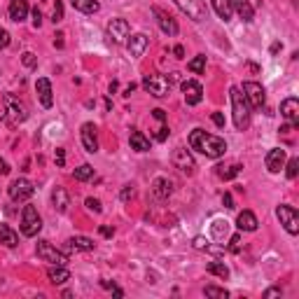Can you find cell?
Here are the masks:
<instances>
[{
  "instance_id": "1",
  "label": "cell",
  "mask_w": 299,
  "mask_h": 299,
  "mask_svg": "<svg viewBox=\"0 0 299 299\" xmlns=\"http://www.w3.org/2000/svg\"><path fill=\"white\" fill-rule=\"evenodd\" d=\"M189 147H192V150H199L201 155H206L208 159H220V157L227 152L224 138L213 136V133H206L204 129H194L189 133Z\"/></svg>"
},
{
  "instance_id": "2",
  "label": "cell",
  "mask_w": 299,
  "mask_h": 299,
  "mask_svg": "<svg viewBox=\"0 0 299 299\" xmlns=\"http://www.w3.org/2000/svg\"><path fill=\"white\" fill-rule=\"evenodd\" d=\"M229 98H232V115H234V126L238 131H246L250 126V103L243 96V91L238 87L229 89Z\"/></svg>"
},
{
  "instance_id": "3",
  "label": "cell",
  "mask_w": 299,
  "mask_h": 299,
  "mask_svg": "<svg viewBox=\"0 0 299 299\" xmlns=\"http://www.w3.org/2000/svg\"><path fill=\"white\" fill-rule=\"evenodd\" d=\"M2 103H5V119H7L10 126H16V124H21V122L28 119V108L21 103L16 96L5 94V96H2Z\"/></svg>"
},
{
  "instance_id": "4",
  "label": "cell",
  "mask_w": 299,
  "mask_h": 299,
  "mask_svg": "<svg viewBox=\"0 0 299 299\" xmlns=\"http://www.w3.org/2000/svg\"><path fill=\"white\" fill-rule=\"evenodd\" d=\"M143 89L147 94H152L155 98H164L171 94V79L166 75H159V73H152V75H145L143 78Z\"/></svg>"
},
{
  "instance_id": "5",
  "label": "cell",
  "mask_w": 299,
  "mask_h": 299,
  "mask_svg": "<svg viewBox=\"0 0 299 299\" xmlns=\"http://www.w3.org/2000/svg\"><path fill=\"white\" fill-rule=\"evenodd\" d=\"M19 227H21V234L28 236V238H33V236L42 229V218L38 215L35 206H24V213H21V224H19Z\"/></svg>"
},
{
  "instance_id": "6",
  "label": "cell",
  "mask_w": 299,
  "mask_h": 299,
  "mask_svg": "<svg viewBox=\"0 0 299 299\" xmlns=\"http://www.w3.org/2000/svg\"><path fill=\"white\" fill-rule=\"evenodd\" d=\"M35 252H38V257L42 262H49V264H56V267H65L68 264V255L61 252V250H56L49 241H38Z\"/></svg>"
},
{
  "instance_id": "7",
  "label": "cell",
  "mask_w": 299,
  "mask_h": 299,
  "mask_svg": "<svg viewBox=\"0 0 299 299\" xmlns=\"http://www.w3.org/2000/svg\"><path fill=\"white\" fill-rule=\"evenodd\" d=\"M173 2H175L192 21H206V19H208V7H206L204 0H173Z\"/></svg>"
},
{
  "instance_id": "8",
  "label": "cell",
  "mask_w": 299,
  "mask_h": 299,
  "mask_svg": "<svg viewBox=\"0 0 299 299\" xmlns=\"http://www.w3.org/2000/svg\"><path fill=\"white\" fill-rule=\"evenodd\" d=\"M171 164L180 171V173H185V175H192L196 169L194 157H192V152H189L187 147H175L173 155H171Z\"/></svg>"
},
{
  "instance_id": "9",
  "label": "cell",
  "mask_w": 299,
  "mask_h": 299,
  "mask_svg": "<svg viewBox=\"0 0 299 299\" xmlns=\"http://www.w3.org/2000/svg\"><path fill=\"white\" fill-rule=\"evenodd\" d=\"M276 215H278V220H281V224L285 227L287 234H299V213L295 206H287V204H283V206H278L276 208Z\"/></svg>"
},
{
  "instance_id": "10",
  "label": "cell",
  "mask_w": 299,
  "mask_h": 299,
  "mask_svg": "<svg viewBox=\"0 0 299 299\" xmlns=\"http://www.w3.org/2000/svg\"><path fill=\"white\" fill-rule=\"evenodd\" d=\"M35 192V187H33V182L26 180V178H19V180H14L10 185V199H12L14 204H21V201H28L31 196Z\"/></svg>"
},
{
  "instance_id": "11",
  "label": "cell",
  "mask_w": 299,
  "mask_h": 299,
  "mask_svg": "<svg viewBox=\"0 0 299 299\" xmlns=\"http://www.w3.org/2000/svg\"><path fill=\"white\" fill-rule=\"evenodd\" d=\"M243 96L248 98L250 108H264L267 103V94H264V87L257 84V82H243Z\"/></svg>"
},
{
  "instance_id": "12",
  "label": "cell",
  "mask_w": 299,
  "mask_h": 299,
  "mask_svg": "<svg viewBox=\"0 0 299 299\" xmlns=\"http://www.w3.org/2000/svg\"><path fill=\"white\" fill-rule=\"evenodd\" d=\"M182 96H185V103L187 105H199L204 98V87L196 82V79H185L180 84Z\"/></svg>"
},
{
  "instance_id": "13",
  "label": "cell",
  "mask_w": 299,
  "mask_h": 299,
  "mask_svg": "<svg viewBox=\"0 0 299 299\" xmlns=\"http://www.w3.org/2000/svg\"><path fill=\"white\" fill-rule=\"evenodd\" d=\"M131 28H129V21L126 19H112L110 24H108V38L112 40L115 45H122L124 40L129 38Z\"/></svg>"
},
{
  "instance_id": "14",
  "label": "cell",
  "mask_w": 299,
  "mask_h": 299,
  "mask_svg": "<svg viewBox=\"0 0 299 299\" xmlns=\"http://www.w3.org/2000/svg\"><path fill=\"white\" fill-rule=\"evenodd\" d=\"M79 138H82V145H84V150H87L89 155H96V152H98V136H96V126H94L91 122L82 124Z\"/></svg>"
},
{
  "instance_id": "15",
  "label": "cell",
  "mask_w": 299,
  "mask_h": 299,
  "mask_svg": "<svg viewBox=\"0 0 299 299\" xmlns=\"http://www.w3.org/2000/svg\"><path fill=\"white\" fill-rule=\"evenodd\" d=\"M152 12H155V16H157V24H159V28H161L166 35H178L180 26H178V21H175L169 12H164L161 7H152Z\"/></svg>"
},
{
  "instance_id": "16",
  "label": "cell",
  "mask_w": 299,
  "mask_h": 299,
  "mask_svg": "<svg viewBox=\"0 0 299 299\" xmlns=\"http://www.w3.org/2000/svg\"><path fill=\"white\" fill-rule=\"evenodd\" d=\"M281 115H283V119H285L287 124L299 126V101L297 98H285L281 103Z\"/></svg>"
},
{
  "instance_id": "17",
  "label": "cell",
  "mask_w": 299,
  "mask_h": 299,
  "mask_svg": "<svg viewBox=\"0 0 299 299\" xmlns=\"http://www.w3.org/2000/svg\"><path fill=\"white\" fill-rule=\"evenodd\" d=\"M267 169H269V173H281V169L285 166V150L283 147H273V150H269L267 152Z\"/></svg>"
},
{
  "instance_id": "18",
  "label": "cell",
  "mask_w": 299,
  "mask_h": 299,
  "mask_svg": "<svg viewBox=\"0 0 299 299\" xmlns=\"http://www.w3.org/2000/svg\"><path fill=\"white\" fill-rule=\"evenodd\" d=\"M35 91H38V98L42 108H52L54 105V96H52V82L47 78H38L35 82Z\"/></svg>"
},
{
  "instance_id": "19",
  "label": "cell",
  "mask_w": 299,
  "mask_h": 299,
  "mask_svg": "<svg viewBox=\"0 0 299 299\" xmlns=\"http://www.w3.org/2000/svg\"><path fill=\"white\" fill-rule=\"evenodd\" d=\"M147 45H150V40H147L145 33H136V35H131V38L126 40V49H129V54L133 59L143 56L145 49H147Z\"/></svg>"
},
{
  "instance_id": "20",
  "label": "cell",
  "mask_w": 299,
  "mask_h": 299,
  "mask_svg": "<svg viewBox=\"0 0 299 299\" xmlns=\"http://www.w3.org/2000/svg\"><path fill=\"white\" fill-rule=\"evenodd\" d=\"M152 194L159 199V201H166L171 194H173V182L169 178H155L152 182Z\"/></svg>"
},
{
  "instance_id": "21",
  "label": "cell",
  "mask_w": 299,
  "mask_h": 299,
  "mask_svg": "<svg viewBox=\"0 0 299 299\" xmlns=\"http://www.w3.org/2000/svg\"><path fill=\"white\" fill-rule=\"evenodd\" d=\"M232 10H234V12L241 16V21H246V24H250V21L255 19V7H252L248 0H232Z\"/></svg>"
},
{
  "instance_id": "22",
  "label": "cell",
  "mask_w": 299,
  "mask_h": 299,
  "mask_svg": "<svg viewBox=\"0 0 299 299\" xmlns=\"http://www.w3.org/2000/svg\"><path fill=\"white\" fill-rule=\"evenodd\" d=\"M257 224H260V222H257L252 210H243V213H238V218H236V227H238L241 232H255Z\"/></svg>"
},
{
  "instance_id": "23",
  "label": "cell",
  "mask_w": 299,
  "mask_h": 299,
  "mask_svg": "<svg viewBox=\"0 0 299 299\" xmlns=\"http://www.w3.org/2000/svg\"><path fill=\"white\" fill-rule=\"evenodd\" d=\"M26 14H28L26 0H12V2H10V19H12L14 24H21V21L26 19Z\"/></svg>"
},
{
  "instance_id": "24",
  "label": "cell",
  "mask_w": 299,
  "mask_h": 299,
  "mask_svg": "<svg viewBox=\"0 0 299 299\" xmlns=\"http://www.w3.org/2000/svg\"><path fill=\"white\" fill-rule=\"evenodd\" d=\"M65 248H68V250H82V252H89V250L96 248V243H94L91 238H87V236H73V238L65 241Z\"/></svg>"
},
{
  "instance_id": "25",
  "label": "cell",
  "mask_w": 299,
  "mask_h": 299,
  "mask_svg": "<svg viewBox=\"0 0 299 299\" xmlns=\"http://www.w3.org/2000/svg\"><path fill=\"white\" fill-rule=\"evenodd\" d=\"M210 5H213L215 14L220 16L222 21H229V19H232V14H234V10H232V0H210Z\"/></svg>"
},
{
  "instance_id": "26",
  "label": "cell",
  "mask_w": 299,
  "mask_h": 299,
  "mask_svg": "<svg viewBox=\"0 0 299 299\" xmlns=\"http://www.w3.org/2000/svg\"><path fill=\"white\" fill-rule=\"evenodd\" d=\"M0 243L7 248H16L19 246V234L14 232L12 227H7V224H0Z\"/></svg>"
},
{
  "instance_id": "27",
  "label": "cell",
  "mask_w": 299,
  "mask_h": 299,
  "mask_svg": "<svg viewBox=\"0 0 299 299\" xmlns=\"http://www.w3.org/2000/svg\"><path fill=\"white\" fill-rule=\"evenodd\" d=\"M47 278L52 281L54 285H63L65 281H70V271H68L65 267H56V264H54L52 269L47 271Z\"/></svg>"
},
{
  "instance_id": "28",
  "label": "cell",
  "mask_w": 299,
  "mask_h": 299,
  "mask_svg": "<svg viewBox=\"0 0 299 299\" xmlns=\"http://www.w3.org/2000/svg\"><path fill=\"white\" fill-rule=\"evenodd\" d=\"M52 204H54V208L59 210V213H65V210H68V192H65L63 187H54Z\"/></svg>"
},
{
  "instance_id": "29",
  "label": "cell",
  "mask_w": 299,
  "mask_h": 299,
  "mask_svg": "<svg viewBox=\"0 0 299 299\" xmlns=\"http://www.w3.org/2000/svg\"><path fill=\"white\" fill-rule=\"evenodd\" d=\"M131 147L136 150V152H147L150 150V138H145V133H141V131H131Z\"/></svg>"
},
{
  "instance_id": "30",
  "label": "cell",
  "mask_w": 299,
  "mask_h": 299,
  "mask_svg": "<svg viewBox=\"0 0 299 299\" xmlns=\"http://www.w3.org/2000/svg\"><path fill=\"white\" fill-rule=\"evenodd\" d=\"M70 5L82 14H96L101 10V5H98L96 0H70Z\"/></svg>"
},
{
  "instance_id": "31",
  "label": "cell",
  "mask_w": 299,
  "mask_h": 299,
  "mask_svg": "<svg viewBox=\"0 0 299 299\" xmlns=\"http://www.w3.org/2000/svg\"><path fill=\"white\" fill-rule=\"evenodd\" d=\"M206 271L213 273V276H220L222 281L229 278V269H227L224 262H208V264H206Z\"/></svg>"
},
{
  "instance_id": "32",
  "label": "cell",
  "mask_w": 299,
  "mask_h": 299,
  "mask_svg": "<svg viewBox=\"0 0 299 299\" xmlns=\"http://www.w3.org/2000/svg\"><path fill=\"white\" fill-rule=\"evenodd\" d=\"M187 68H189L194 75H201V73L206 70V56H204V54H199L196 59H192V61L187 63Z\"/></svg>"
},
{
  "instance_id": "33",
  "label": "cell",
  "mask_w": 299,
  "mask_h": 299,
  "mask_svg": "<svg viewBox=\"0 0 299 299\" xmlns=\"http://www.w3.org/2000/svg\"><path fill=\"white\" fill-rule=\"evenodd\" d=\"M238 173H241V166H238V164H232V166H227V169H224V166L218 169V175H220L222 180H232V178H236Z\"/></svg>"
},
{
  "instance_id": "34",
  "label": "cell",
  "mask_w": 299,
  "mask_h": 299,
  "mask_svg": "<svg viewBox=\"0 0 299 299\" xmlns=\"http://www.w3.org/2000/svg\"><path fill=\"white\" fill-rule=\"evenodd\" d=\"M94 175V169H91L89 164H82L79 169H75V180H79V182H87Z\"/></svg>"
},
{
  "instance_id": "35",
  "label": "cell",
  "mask_w": 299,
  "mask_h": 299,
  "mask_svg": "<svg viewBox=\"0 0 299 299\" xmlns=\"http://www.w3.org/2000/svg\"><path fill=\"white\" fill-rule=\"evenodd\" d=\"M206 297H218V299H227L229 292L224 287H215V285H206Z\"/></svg>"
},
{
  "instance_id": "36",
  "label": "cell",
  "mask_w": 299,
  "mask_h": 299,
  "mask_svg": "<svg viewBox=\"0 0 299 299\" xmlns=\"http://www.w3.org/2000/svg\"><path fill=\"white\" fill-rule=\"evenodd\" d=\"M287 178H290V180H295V178H297V173H299V159L297 157H292V159H290V161H287Z\"/></svg>"
},
{
  "instance_id": "37",
  "label": "cell",
  "mask_w": 299,
  "mask_h": 299,
  "mask_svg": "<svg viewBox=\"0 0 299 299\" xmlns=\"http://www.w3.org/2000/svg\"><path fill=\"white\" fill-rule=\"evenodd\" d=\"M222 224H224V222H220V220L213 222V234H215V238H218V241H224V236H227V227L222 229Z\"/></svg>"
},
{
  "instance_id": "38",
  "label": "cell",
  "mask_w": 299,
  "mask_h": 299,
  "mask_svg": "<svg viewBox=\"0 0 299 299\" xmlns=\"http://www.w3.org/2000/svg\"><path fill=\"white\" fill-rule=\"evenodd\" d=\"M63 19V5H61V0H56V5H54V14H52V21L54 24H59Z\"/></svg>"
},
{
  "instance_id": "39",
  "label": "cell",
  "mask_w": 299,
  "mask_h": 299,
  "mask_svg": "<svg viewBox=\"0 0 299 299\" xmlns=\"http://www.w3.org/2000/svg\"><path fill=\"white\" fill-rule=\"evenodd\" d=\"M84 204H87V208H89V210H94V213H101V210H103V206H101V201H98V199H94V196H89V199H87Z\"/></svg>"
},
{
  "instance_id": "40",
  "label": "cell",
  "mask_w": 299,
  "mask_h": 299,
  "mask_svg": "<svg viewBox=\"0 0 299 299\" xmlns=\"http://www.w3.org/2000/svg\"><path fill=\"white\" fill-rule=\"evenodd\" d=\"M21 61H24V65H26V68H33V65H35V54L26 52L24 56H21Z\"/></svg>"
},
{
  "instance_id": "41",
  "label": "cell",
  "mask_w": 299,
  "mask_h": 299,
  "mask_svg": "<svg viewBox=\"0 0 299 299\" xmlns=\"http://www.w3.org/2000/svg\"><path fill=\"white\" fill-rule=\"evenodd\" d=\"M208 243H210V241H208V238H204V236H196V238H194V248H196V250H206V248H208Z\"/></svg>"
},
{
  "instance_id": "42",
  "label": "cell",
  "mask_w": 299,
  "mask_h": 299,
  "mask_svg": "<svg viewBox=\"0 0 299 299\" xmlns=\"http://www.w3.org/2000/svg\"><path fill=\"white\" fill-rule=\"evenodd\" d=\"M7 45H10V33L5 28H0V49H5Z\"/></svg>"
},
{
  "instance_id": "43",
  "label": "cell",
  "mask_w": 299,
  "mask_h": 299,
  "mask_svg": "<svg viewBox=\"0 0 299 299\" xmlns=\"http://www.w3.org/2000/svg\"><path fill=\"white\" fill-rule=\"evenodd\" d=\"M283 295V290L281 287H269V290H264V297L269 299V297H281Z\"/></svg>"
},
{
  "instance_id": "44",
  "label": "cell",
  "mask_w": 299,
  "mask_h": 299,
  "mask_svg": "<svg viewBox=\"0 0 299 299\" xmlns=\"http://www.w3.org/2000/svg\"><path fill=\"white\" fill-rule=\"evenodd\" d=\"M238 243H241V236L234 234L232 236V241H229V250H232V252H238Z\"/></svg>"
},
{
  "instance_id": "45",
  "label": "cell",
  "mask_w": 299,
  "mask_h": 299,
  "mask_svg": "<svg viewBox=\"0 0 299 299\" xmlns=\"http://www.w3.org/2000/svg\"><path fill=\"white\" fill-rule=\"evenodd\" d=\"M56 164H59V166H63L65 164V150L63 147H56Z\"/></svg>"
},
{
  "instance_id": "46",
  "label": "cell",
  "mask_w": 299,
  "mask_h": 299,
  "mask_svg": "<svg viewBox=\"0 0 299 299\" xmlns=\"http://www.w3.org/2000/svg\"><path fill=\"white\" fill-rule=\"evenodd\" d=\"M169 126H161V129H159V133H157V141H159V143H164V141H166V138H169Z\"/></svg>"
},
{
  "instance_id": "47",
  "label": "cell",
  "mask_w": 299,
  "mask_h": 299,
  "mask_svg": "<svg viewBox=\"0 0 299 299\" xmlns=\"http://www.w3.org/2000/svg\"><path fill=\"white\" fill-rule=\"evenodd\" d=\"M133 194H136V189H133L131 185H126V187H124V192H122V199H124V201H129V199H133Z\"/></svg>"
},
{
  "instance_id": "48",
  "label": "cell",
  "mask_w": 299,
  "mask_h": 299,
  "mask_svg": "<svg viewBox=\"0 0 299 299\" xmlns=\"http://www.w3.org/2000/svg\"><path fill=\"white\" fill-rule=\"evenodd\" d=\"M40 24H42V12L35 7V10H33V26L40 28Z\"/></svg>"
},
{
  "instance_id": "49",
  "label": "cell",
  "mask_w": 299,
  "mask_h": 299,
  "mask_svg": "<svg viewBox=\"0 0 299 299\" xmlns=\"http://www.w3.org/2000/svg\"><path fill=\"white\" fill-rule=\"evenodd\" d=\"M210 119H213V122H215V126H224V117H222L220 112H213V115H210Z\"/></svg>"
},
{
  "instance_id": "50",
  "label": "cell",
  "mask_w": 299,
  "mask_h": 299,
  "mask_svg": "<svg viewBox=\"0 0 299 299\" xmlns=\"http://www.w3.org/2000/svg\"><path fill=\"white\" fill-rule=\"evenodd\" d=\"M222 201H224V206H227V208H234V199H232V194H229V192L222 196Z\"/></svg>"
},
{
  "instance_id": "51",
  "label": "cell",
  "mask_w": 299,
  "mask_h": 299,
  "mask_svg": "<svg viewBox=\"0 0 299 299\" xmlns=\"http://www.w3.org/2000/svg\"><path fill=\"white\" fill-rule=\"evenodd\" d=\"M173 54H175V59H185V49H182V45H175V47H173Z\"/></svg>"
},
{
  "instance_id": "52",
  "label": "cell",
  "mask_w": 299,
  "mask_h": 299,
  "mask_svg": "<svg viewBox=\"0 0 299 299\" xmlns=\"http://www.w3.org/2000/svg\"><path fill=\"white\" fill-rule=\"evenodd\" d=\"M152 115H155V117L159 119V122H164V119H166V112H164L161 108H157V110H152Z\"/></svg>"
},
{
  "instance_id": "53",
  "label": "cell",
  "mask_w": 299,
  "mask_h": 299,
  "mask_svg": "<svg viewBox=\"0 0 299 299\" xmlns=\"http://www.w3.org/2000/svg\"><path fill=\"white\" fill-rule=\"evenodd\" d=\"M98 232H101V234H103L105 238H110V236L115 234V229H110V227H101V229H98Z\"/></svg>"
},
{
  "instance_id": "54",
  "label": "cell",
  "mask_w": 299,
  "mask_h": 299,
  "mask_svg": "<svg viewBox=\"0 0 299 299\" xmlns=\"http://www.w3.org/2000/svg\"><path fill=\"white\" fill-rule=\"evenodd\" d=\"M0 173H2V175H7V173H10V166H7V161H2V159H0Z\"/></svg>"
},
{
  "instance_id": "55",
  "label": "cell",
  "mask_w": 299,
  "mask_h": 299,
  "mask_svg": "<svg viewBox=\"0 0 299 299\" xmlns=\"http://www.w3.org/2000/svg\"><path fill=\"white\" fill-rule=\"evenodd\" d=\"M54 45H56V47H63V33H59V35H56Z\"/></svg>"
},
{
  "instance_id": "56",
  "label": "cell",
  "mask_w": 299,
  "mask_h": 299,
  "mask_svg": "<svg viewBox=\"0 0 299 299\" xmlns=\"http://www.w3.org/2000/svg\"><path fill=\"white\" fill-rule=\"evenodd\" d=\"M133 89H136V84H133V82H131L129 87H126V89H124V96H131V94H133Z\"/></svg>"
},
{
  "instance_id": "57",
  "label": "cell",
  "mask_w": 299,
  "mask_h": 299,
  "mask_svg": "<svg viewBox=\"0 0 299 299\" xmlns=\"http://www.w3.org/2000/svg\"><path fill=\"white\" fill-rule=\"evenodd\" d=\"M281 52V42H273L271 45V54H278Z\"/></svg>"
},
{
  "instance_id": "58",
  "label": "cell",
  "mask_w": 299,
  "mask_h": 299,
  "mask_svg": "<svg viewBox=\"0 0 299 299\" xmlns=\"http://www.w3.org/2000/svg\"><path fill=\"white\" fill-rule=\"evenodd\" d=\"M112 295H115V297H124V292H122L119 287H115V285H112Z\"/></svg>"
},
{
  "instance_id": "59",
  "label": "cell",
  "mask_w": 299,
  "mask_h": 299,
  "mask_svg": "<svg viewBox=\"0 0 299 299\" xmlns=\"http://www.w3.org/2000/svg\"><path fill=\"white\" fill-rule=\"evenodd\" d=\"M101 285H103L105 290H112V283H110V281H103V283H101Z\"/></svg>"
},
{
  "instance_id": "60",
  "label": "cell",
  "mask_w": 299,
  "mask_h": 299,
  "mask_svg": "<svg viewBox=\"0 0 299 299\" xmlns=\"http://www.w3.org/2000/svg\"><path fill=\"white\" fill-rule=\"evenodd\" d=\"M295 2H297V0H295Z\"/></svg>"
}]
</instances>
